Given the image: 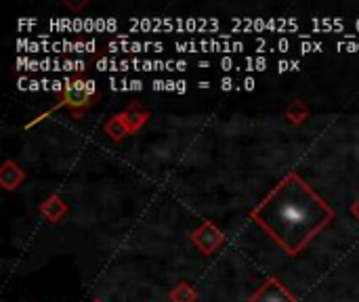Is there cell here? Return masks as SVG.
Segmentation results:
<instances>
[{
    "label": "cell",
    "mask_w": 359,
    "mask_h": 302,
    "mask_svg": "<svg viewBox=\"0 0 359 302\" xmlns=\"http://www.w3.org/2000/svg\"><path fill=\"white\" fill-rule=\"evenodd\" d=\"M191 242L194 246L202 252V254H212L217 252L223 244H225V233L210 221H204L194 233H191Z\"/></svg>",
    "instance_id": "5b68a950"
},
{
    "label": "cell",
    "mask_w": 359,
    "mask_h": 302,
    "mask_svg": "<svg viewBox=\"0 0 359 302\" xmlns=\"http://www.w3.org/2000/svg\"><path fill=\"white\" fill-rule=\"evenodd\" d=\"M255 84H257L255 78H246L244 80V90H255Z\"/></svg>",
    "instance_id": "44dd1931"
},
{
    "label": "cell",
    "mask_w": 359,
    "mask_h": 302,
    "mask_svg": "<svg viewBox=\"0 0 359 302\" xmlns=\"http://www.w3.org/2000/svg\"><path fill=\"white\" fill-rule=\"evenodd\" d=\"M168 298H170V302H196L198 301V290L191 284H187V282H179L170 290Z\"/></svg>",
    "instance_id": "9a60e30c"
},
{
    "label": "cell",
    "mask_w": 359,
    "mask_h": 302,
    "mask_svg": "<svg viewBox=\"0 0 359 302\" xmlns=\"http://www.w3.org/2000/svg\"><path fill=\"white\" fill-rule=\"evenodd\" d=\"M179 53H240L244 50V42L236 40H191V42H175Z\"/></svg>",
    "instance_id": "8992f818"
},
{
    "label": "cell",
    "mask_w": 359,
    "mask_h": 302,
    "mask_svg": "<svg viewBox=\"0 0 359 302\" xmlns=\"http://www.w3.org/2000/svg\"><path fill=\"white\" fill-rule=\"evenodd\" d=\"M17 65L19 69H32V71H38V69H53V71H82L86 69V63L84 61H50V59H44V61H29V59H17Z\"/></svg>",
    "instance_id": "9c48e42d"
},
{
    "label": "cell",
    "mask_w": 359,
    "mask_h": 302,
    "mask_svg": "<svg viewBox=\"0 0 359 302\" xmlns=\"http://www.w3.org/2000/svg\"><path fill=\"white\" fill-rule=\"evenodd\" d=\"M63 4H65V6H67V8H74V11H78V8H82V6H86V4H88V2H86V0H84V2H82V4H74V2H69V0H63Z\"/></svg>",
    "instance_id": "ffe728a7"
},
{
    "label": "cell",
    "mask_w": 359,
    "mask_h": 302,
    "mask_svg": "<svg viewBox=\"0 0 359 302\" xmlns=\"http://www.w3.org/2000/svg\"><path fill=\"white\" fill-rule=\"evenodd\" d=\"M177 92H187V82L179 80V82H177Z\"/></svg>",
    "instance_id": "603a6c76"
},
{
    "label": "cell",
    "mask_w": 359,
    "mask_h": 302,
    "mask_svg": "<svg viewBox=\"0 0 359 302\" xmlns=\"http://www.w3.org/2000/svg\"><path fill=\"white\" fill-rule=\"evenodd\" d=\"M107 50H111V53H145V50L162 53L164 44L162 42H133V40H128V36H122L120 42H109Z\"/></svg>",
    "instance_id": "30bf717a"
},
{
    "label": "cell",
    "mask_w": 359,
    "mask_h": 302,
    "mask_svg": "<svg viewBox=\"0 0 359 302\" xmlns=\"http://www.w3.org/2000/svg\"><path fill=\"white\" fill-rule=\"evenodd\" d=\"M351 214H353V217L359 221V198L353 202V204H351Z\"/></svg>",
    "instance_id": "7402d4cb"
},
{
    "label": "cell",
    "mask_w": 359,
    "mask_h": 302,
    "mask_svg": "<svg viewBox=\"0 0 359 302\" xmlns=\"http://www.w3.org/2000/svg\"><path fill=\"white\" fill-rule=\"evenodd\" d=\"M97 48V42H69V40H57L46 42V53H93Z\"/></svg>",
    "instance_id": "4fadbf2b"
},
{
    "label": "cell",
    "mask_w": 359,
    "mask_h": 302,
    "mask_svg": "<svg viewBox=\"0 0 359 302\" xmlns=\"http://www.w3.org/2000/svg\"><path fill=\"white\" fill-rule=\"evenodd\" d=\"M95 302H101V301H95Z\"/></svg>",
    "instance_id": "d4e9b609"
},
{
    "label": "cell",
    "mask_w": 359,
    "mask_h": 302,
    "mask_svg": "<svg viewBox=\"0 0 359 302\" xmlns=\"http://www.w3.org/2000/svg\"><path fill=\"white\" fill-rule=\"evenodd\" d=\"M149 118H151V114L139 101H130L124 111L116 114L114 118H109L105 122L103 130H105V135H109L111 141H122L128 135L141 130L147 124Z\"/></svg>",
    "instance_id": "7a4b0ae2"
},
{
    "label": "cell",
    "mask_w": 359,
    "mask_h": 302,
    "mask_svg": "<svg viewBox=\"0 0 359 302\" xmlns=\"http://www.w3.org/2000/svg\"><path fill=\"white\" fill-rule=\"evenodd\" d=\"M40 214L48 221V223H59L65 214H67V204L63 202L61 195H50L40 204Z\"/></svg>",
    "instance_id": "7c38bea8"
},
{
    "label": "cell",
    "mask_w": 359,
    "mask_h": 302,
    "mask_svg": "<svg viewBox=\"0 0 359 302\" xmlns=\"http://www.w3.org/2000/svg\"><path fill=\"white\" fill-rule=\"evenodd\" d=\"M200 88H210V82H198Z\"/></svg>",
    "instance_id": "cb8c5ba5"
},
{
    "label": "cell",
    "mask_w": 359,
    "mask_h": 302,
    "mask_svg": "<svg viewBox=\"0 0 359 302\" xmlns=\"http://www.w3.org/2000/svg\"><path fill=\"white\" fill-rule=\"evenodd\" d=\"M301 50H303V53H313V50H320V53H322V50H324V44H322V42H313V44H311V42H303Z\"/></svg>",
    "instance_id": "ac0fdd59"
},
{
    "label": "cell",
    "mask_w": 359,
    "mask_h": 302,
    "mask_svg": "<svg viewBox=\"0 0 359 302\" xmlns=\"http://www.w3.org/2000/svg\"><path fill=\"white\" fill-rule=\"evenodd\" d=\"M299 67H301L299 61H280V63H278V71H280V74H284V71H288V69H299Z\"/></svg>",
    "instance_id": "e0dca14e"
},
{
    "label": "cell",
    "mask_w": 359,
    "mask_h": 302,
    "mask_svg": "<svg viewBox=\"0 0 359 302\" xmlns=\"http://www.w3.org/2000/svg\"><path fill=\"white\" fill-rule=\"evenodd\" d=\"M65 88L61 95L59 105H55L50 111L59 107L72 109L74 118H80L82 111H86L95 103V92H97V82L95 80H82V78H65Z\"/></svg>",
    "instance_id": "277c9868"
},
{
    "label": "cell",
    "mask_w": 359,
    "mask_h": 302,
    "mask_svg": "<svg viewBox=\"0 0 359 302\" xmlns=\"http://www.w3.org/2000/svg\"><path fill=\"white\" fill-rule=\"evenodd\" d=\"M309 107H307V103L305 101H301V99H294L288 107H286V111H284V116L292 122V124H303V122H307L309 120Z\"/></svg>",
    "instance_id": "5bb4252c"
},
{
    "label": "cell",
    "mask_w": 359,
    "mask_h": 302,
    "mask_svg": "<svg viewBox=\"0 0 359 302\" xmlns=\"http://www.w3.org/2000/svg\"><path fill=\"white\" fill-rule=\"evenodd\" d=\"M25 170L13 162V160H4L2 168H0V185L6 189V191H15L23 181H25Z\"/></svg>",
    "instance_id": "8fae6325"
},
{
    "label": "cell",
    "mask_w": 359,
    "mask_h": 302,
    "mask_svg": "<svg viewBox=\"0 0 359 302\" xmlns=\"http://www.w3.org/2000/svg\"><path fill=\"white\" fill-rule=\"evenodd\" d=\"M351 40V38H347ZM339 50H349V53H359V40L353 38V42H339Z\"/></svg>",
    "instance_id": "2e32d148"
},
{
    "label": "cell",
    "mask_w": 359,
    "mask_h": 302,
    "mask_svg": "<svg viewBox=\"0 0 359 302\" xmlns=\"http://www.w3.org/2000/svg\"><path fill=\"white\" fill-rule=\"evenodd\" d=\"M231 25L236 29L248 32V29H269V32H297L299 21L297 19H231Z\"/></svg>",
    "instance_id": "52a82bcc"
},
{
    "label": "cell",
    "mask_w": 359,
    "mask_h": 302,
    "mask_svg": "<svg viewBox=\"0 0 359 302\" xmlns=\"http://www.w3.org/2000/svg\"><path fill=\"white\" fill-rule=\"evenodd\" d=\"M233 84H236V82H233L231 78H223V80H221V90H231Z\"/></svg>",
    "instance_id": "d6986e66"
},
{
    "label": "cell",
    "mask_w": 359,
    "mask_h": 302,
    "mask_svg": "<svg viewBox=\"0 0 359 302\" xmlns=\"http://www.w3.org/2000/svg\"><path fill=\"white\" fill-rule=\"evenodd\" d=\"M133 27H139V29H151V32H212V29H219V19H208V17H202V19H170V17H151V19H130L128 21Z\"/></svg>",
    "instance_id": "3957f363"
},
{
    "label": "cell",
    "mask_w": 359,
    "mask_h": 302,
    "mask_svg": "<svg viewBox=\"0 0 359 302\" xmlns=\"http://www.w3.org/2000/svg\"><path fill=\"white\" fill-rule=\"evenodd\" d=\"M248 302H297V296L282 286L276 277H269L250 298Z\"/></svg>",
    "instance_id": "ba28073f"
},
{
    "label": "cell",
    "mask_w": 359,
    "mask_h": 302,
    "mask_svg": "<svg viewBox=\"0 0 359 302\" xmlns=\"http://www.w3.org/2000/svg\"><path fill=\"white\" fill-rule=\"evenodd\" d=\"M250 219L261 225L288 256H297L328 227L334 219V210L297 172H290L252 210Z\"/></svg>",
    "instance_id": "6da1fadb"
}]
</instances>
